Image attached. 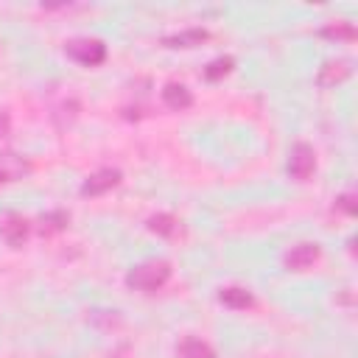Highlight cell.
I'll use <instances>...</instances> for the list:
<instances>
[{"label": "cell", "instance_id": "obj_1", "mask_svg": "<svg viewBox=\"0 0 358 358\" xmlns=\"http://www.w3.org/2000/svg\"><path fill=\"white\" fill-rule=\"evenodd\" d=\"M171 280V263L168 260H145L126 274V285L134 291H157Z\"/></svg>", "mask_w": 358, "mask_h": 358}, {"label": "cell", "instance_id": "obj_2", "mask_svg": "<svg viewBox=\"0 0 358 358\" xmlns=\"http://www.w3.org/2000/svg\"><path fill=\"white\" fill-rule=\"evenodd\" d=\"M64 50H67L70 59H76L87 67H95L106 59V45L101 39H73V42H67Z\"/></svg>", "mask_w": 358, "mask_h": 358}, {"label": "cell", "instance_id": "obj_3", "mask_svg": "<svg viewBox=\"0 0 358 358\" xmlns=\"http://www.w3.org/2000/svg\"><path fill=\"white\" fill-rule=\"evenodd\" d=\"M313 168H316V151L308 143H296L291 148V157H288V173H291V179L305 182V179H310Z\"/></svg>", "mask_w": 358, "mask_h": 358}, {"label": "cell", "instance_id": "obj_4", "mask_svg": "<svg viewBox=\"0 0 358 358\" xmlns=\"http://www.w3.org/2000/svg\"><path fill=\"white\" fill-rule=\"evenodd\" d=\"M0 235L6 238L8 246L20 249V246L28 241V235H31V224H28V218H22L20 213H3V215H0Z\"/></svg>", "mask_w": 358, "mask_h": 358}, {"label": "cell", "instance_id": "obj_5", "mask_svg": "<svg viewBox=\"0 0 358 358\" xmlns=\"http://www.w3.org/2000/svg\"><path fill=\"white\" fill-rule=\"evenodd\" d=\"M319 257H322L319 243H296V246H291V249L282 255V266H285L288 271H305V268H310Z\"/></svg>", "mask_w": 358, "mask_h": 358}, {"label": "cell", "instance_id": "obj_6", "mask_svg": "<svg viewBox=\"0 0 358 358\" xmlns=\"http://www.w3.org/2000/svg\"><path fill=\"white\" fill-rule=\"evenodd\" d=\"M34 171V165L28 162V157L17 154V151H0V185L17 182L22 176H28Z\"/></svg>", "mask_w": 358, "mask_h": 358}, {"label": "cell", "instance_id": "obj_7", "mask_svg": "<svg viewBox=\"0 0 358 358\" xmlns=\"http://www.w3.org/2000/svg\"><path fill=\"white\" fill-rule=\"evenodd\" d=\"M120 179H123V173H120L117 168L95 171L92 176L84 179V185H81V196H103V193H109L112 187H117Z\"/></svg>", "mask_w": 358, "mask_h": 358}, {"label": "cell", "instance_id": "obj_8", "mask_svg": "<svg viewBox=\"0 0 358 358\" xmlns=\"http://www.w3.org/2000/svg\"><path fill=\"white\" fill-rule=\"evenodd\" d=\"M350 73H352V64L347 59H330V62H324L319 67L316 81H319V87H336L344 78H350Z\"/></svg>", "mask_w": 358, "mask_h": 358}, {"label": "cell", "instance_id": "obj_9", "mask_svg": "<svg viewBox=\"0 0 358 358\" xmlns=\"http://www.w3.org/2000/svg\"><path fill=\"white\" fill-rule=\"evenodd\" d=\"M162 101H165V106H168V109L182 112V109H187V106L193 103V95H190V90H187L185 84L171 81V84H165V87H162Z\"/></svg>", "mask_w": 358, "mask_h": 358}, {"label": "cell", "instance_id": "obj_10", "mask_svg": "<svg viewBox=\"0 0 358 358\" xmlns=\"http://www.w3.org/2000/svg\"><path fill=\"white\" fill-rule=\"evenodd\" d=\"M176 355H179V358H215V350H213L207 341L187 336V338H182V344L176 347Z\"/></svg>", "mask_w": 358, "mask_h": 358}, {"label": "cell", "instance_id": "obj_11", "mask_svg": "<svg viewBox=\"0 0 358 358\" xmlns=\"http://www.w3.org/2000/svg\"><path fill=\"white\" fill-rule=\"evenodd\" d=\"M207 36H210V34H207L204 28H187V31H179V34H173V36H165L162 42H165L168 48H196V45H201Z\"/></svg>", "mask_w": 358, "mask_h": 358}, {"label": "cell", "instance_id": "obj_12", "mask_svg": "<svg viewBox=\"0 0 358 358\" xmlns=\"http://www.w3.org/2000/svg\"><path fill=\"white\" fill-rule=\"evenodd\" d=\"M148 229L154 235H162V238H176L182 227H179V218H173L171 213H157L148 218Z\"/></svg>", "mask_w": 358, "mask_h": 358}, {"label": "cell", "instance_id": "obj_13", "mask_svg": "<svg viewBox=\"0 0 358 358\" xmlns=\"http://www.w3.org/2000/svg\"><path fill=\"white\" fill-rule=\"evenodd\" d=\"M324 39H344V42H352L355 36H358V31H355V25L352 22H347V20H333V22H327L322 31H319Z\"/></svg>", "mask_w": 358, "mask_h": 358}, {"label": "cell", "instance_id": "obj_14", "mask_svg": "<svg viewBox=\"0 0 358 358\" xmlns=\"http://www.w3.org/2000/svg\"><path fill=\"white\" fill-rule=\"evenodd\" d=\"M218 299L227 305V308H235V310H243V308H249L255 299H252V294L246 291V288H238V285H229V288H221V294H218Z\"/></svg>", "mask_w": 358, "mask_h": 358}, {"label": "cell", "instance_id": "obj_15", "mask_svg": "<svg viewBox=\"0 0 358 358\" xmlns=\"http://www.w3.org/2000/svg\"><path fill=\"white\" fill-rule=\"evenodd\" d=\"M67 224H70V213H67V210H53V213H45V215L39 218V232H42V235H56V232H62Z\"/></svg>", "mask_w": 358, "mask_h": 358}, {"label": "cell", "instance_id": "obj_16", "mask_svg": "<svg viewBox=\"0 0 358 358\" xmlns=\"http://www.w3.org/2000/svg\"><path fill=\"white\" fill-rule=\"evenodd\" d=\"M232 56H221V59H213L210 64H207V70H204V78L207 81H218L221 76H227L229 70H232Z\"/></svg>", "mask_w": 358, "mask_h": 358}, {"label": "cell", "instance_id": "obj_17", "mask_svg": "<svg viewBox=\"0 0 358 358\" xmlns=\"http://www.w3.org/2000/svg\"><path fill=\"white\" fill-rule=\"evenodd\" d=\"M336 207L344 210L347 215H355V196H352V193H341V196L336 199Z\"/></svg>", "mask_w": 358, "mask_h": 358}, {"label": "cell", "instance_id": "obj_18", "mask_svg": "<svg viewBox=\"0 0 358 358\" xmlns=\"http://www.w3.org/2000/svg\"><path fill=\"white\" fill-rule=\"evenodd\" d=\"M8 129H11V117H8V112L0 109V140L8 134Z\"/></svg>", "mask_w": 358, "mask_h": 358}]
</instances>
